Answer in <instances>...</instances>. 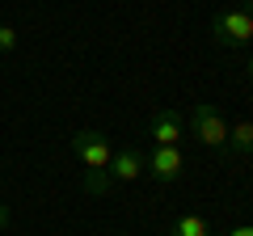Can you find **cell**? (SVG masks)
<instances>
[{
  "instance_id": "1",
  "label": "cell",
  "mask_w": 253,
  "mask_h": 236,
  "mask_svg": "<svg viewBox=\"0 0 253 236\" xmlns=\"http://www.w3.org/2000/svg\"><path fill=\"white\" fill-rule=\"evenodd\" d=\"M72 148L84 164V190L89 194H106L110 182H106V169H110V139L97 135V131H76L72 135Z\"/></svg>"
},
{
  "instance_id": "2",
  "label": "cell",
  "mask_w": 253,
  "mask_h": 236,
  "mask_svg": "<svg viewBox=\"0 0 253 236\" xmlns=\"http://www.w3.org/2000/svg\"><path fill=\"white\" fill-rule=\"evenodd\" d=\"M190 131H194V139H199L203 148H211V152H224L228 148V122H224V114H219V106L199 101V106L190 110Z\"/></svg>"
},
{
  "instance_id": "3",
  "label": "cell",
  "mask_w": 253,
  "mask_h": 236,
  "mask_svg": "<svg viewBox=\"0 0 253 236\" xmlns=\"http://www.w3.org/2000/svg\"><path fill=\"white\" fill-rule=\"evenodd\" d=\"M211 38L219 46H245L253 42V13L249 9H224L211 21Z\"/></svg>"
},
{
  "instance_id": "4",
  "label": "cell",
  "mask_w": 253,
  "mask_h": 236,
  "mask_svg": "<svg viewBox=\"0 0 253 236\" xmlns=\"http://www.w3.org/2000/svg\"><path fill=\"white\" fill-rule=\"evenodd\" d=\"M148 135H152V144H156V148H181L186 122H181L177 110H156L152 122H148Z\"/></svg>"
},
{
  "instance_id": "5",
  "label": "cell",
  "mask_w": 253,
  "mask_h": 236,
  "mask_svg": "<svg viewBox=\"0 0 253 236\" xmlns=\"http://www.w3.org/2000/svg\"><path fill=\"white\" fill-rule=\"evenodd\" d=\"M144 169L152 173L156 182H177L181 169H186V160H181V148H152V152L144 156Z\"/></svg>"
},
{
  "instance_id": "6",
  "label": "cell",
  "mask_w": 253,
  "mask_h": 236,
  "mask_svg": "<svg viewBox=\"0 0 253 236\" xmlns=\"http://www.w3.org/2000/svg\"><path fill=\"white\" fill-rule=\"evenodd\" d=\"M139 173H144V152H139V148H123V152L110 156L106 182L110 186H123V182H135Z\"/></svg>"
},
{
  "instance_id": "7",
  "label": "cell",
  "mask_w": 253,
  "mask_h": 236,
  "mask_svg": "<svg viewBox=\"0 0 253 236\" xmlns=\"http://www.w3.org/2000/svg\"><path fill=\"white\" fill-rule=\"evenodd\" d=\"M228 152L232 156H253V122L241 118L236 127H228Z\"/></svg>"
},
{
  "instance_id": "8",
  "label": "cell",
  "mask_w": 253,
  "mask_h": 236,
  "mask_svg": "<svg viewBox=\"0 0 253 236\" xmlns=\"http://www.w3.org/2000/svg\"><path fill=\"white\" fill-rule=\"evenodd\" d=\"M173 236H211V224L203 215H181L173 224Z\"/></svg>"
},
{
  "instance_id": "9",
  "label": "cell",
  "mask_w": 253,
  "mask_h": 236,
  "mask_svg": "<svg viewBox=\"0 0 253 236\" xmlns=\"http://www.w3.org/2000/svg\"><path fill=\"white\" fill-rule=\"evenodd\" d=\"M13 46H17V30H13V26H0V55H9Z\"/></svg>"
},
{
  "instance_id": "10",
  "label": "cell",
  "mask_w": 253,
  "mask_h": 236,
  "mask_svg": "<svg viewBox=\"0 0 253 236\" xmlns=\"http://www.w3.org/2000/svg\"><path fill=\"white\" fill-rule=\"evenodd\" d=\"M228 236H253V224H241V228H232Z\"/></svg>"
},
{
  "instance_id": "11",
  "label": "cell",
  "mask_w": 253,
  "mask_h": 236,
  "mask_svg": "<svg viewBox=\"0 0 253 236\" xmlns=\"http://www.w3.org/2000/svg\"><path fill=\"white\" fill-rule=\"evenodd\" d=\"M9 228V207H0V232Z\"/></svg>"
},
{
  "instance_id": "12",
  "label": "cell",
  "mask_w": 253,
  "mask_h": 236,
  "mask_svg": "<svg viewBox=\"0 0 253 236\" xmlns=\"http://www.w3.org/2000/svg\"><path fill=\"white\" fill-rule=\"evenodd\" d=\"M245 72H249V80H253V59H249V68H245Z\"/></svg>"
},
{
  "instance_id": "13",
  "label": "cell",
  "mask_w": 253,
  "mask_h": 236,
  "mask_svg": "<svg viewBox=\"0 0 253 236\" xmlns=\"http://www.w3.org/2000/svg\"><path fill=\"white\" fill-rule=\"evenodd\" d=\"M249 13H253V0H249Z\"/></svg>"
}]
</instances>
